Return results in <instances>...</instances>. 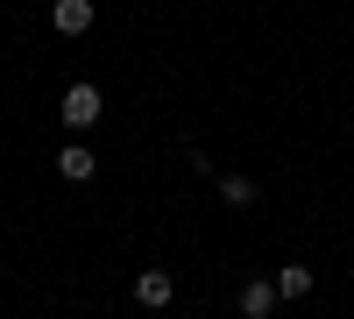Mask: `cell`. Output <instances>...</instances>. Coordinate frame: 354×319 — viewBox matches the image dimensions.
<instances>
[{
	"label": "cell",
	"instance_id": "52a82bcc",
	"mask_svg": "<svg viewBox=\"0 0 354 319\" xmlns=\"http://www.w3.org/2000/svg\"><path fill=\"white\" fill-rule=\"evenodd\" d=\"M220 199H227V206H248V199H255V178H241V170H227V178H220Z\"/></svg>",
	"mask_w": 354,
	"mask_h": 319
},
{
	"label": "cell",
	"instance_id": "8992f818",
	"mask_svg": "<svg viewBox=\"0 0 354 319\" xmlns=\"http://www.w3.org/2000/svg\"><path fill=\"white\" fill-rule=\"evenodd\" d=\"M270 284H277V298H305V291H312V270H305V263H283Z\"/></svg>",
	"mask_w": 354,
	"mask_h": 319
},
{
	"label": "cell",
	"instance_id": "7a4b0ae2",
	"mask_svg": "<svg viewBox=\"0 0 354 319\" xmlns=\"http://www.w3.org/2000/svg\"><path fill=\"white\" fill-rule=\"evenodd\" d=\"M50 21H57V36H85L93 28V0H57Z\"/></svg>",
	"mask_w": 354,
	"mask_h": 319
},
{
	"label": "cell",
	"instance_id": "3957f363",
	"mask_svg": "<svg viewBox=\"0 0 354 319\" xmlns=\"http://www.w3.org/2000/svg\"><path fill=\"white\" fill-rule=\"evenodd\" d=\"M93 170H100V156L85 149V142H71V149H57V178H71V185H85V178H93Z\"/></svg>",
	"mask_w": 354,
	"mask_h": 319
},
{
	"label": "cell",
	"instance_id": "277c9868",
	"mask_svg": "<svg viewBox=\"0 0 354 319\" xmlns=\"http://www.w3.org/2000/svg\"><path fill=\"white\" fill-rule=\"evenodd\" d=\"M270 305H277V284L270 277H248L241 284V319H270Z\"/></svg>",
	"mask_w": 354,
	"mask_h": 319
},
{
	"label": "cell",
	"instance_id": "6da1fadb",
	"mask_svg": "<svg viewBox=\"0 0 354 319\" xmlns=\"http://www.w3.org/2000/svg\"><path fill=\"white\" fill-rule=\"evenodd\" d=\"M100 85H71V93H64V107H57V113H64V128H93L100 121Z\"/></svg>",
	"mask_w": 354,
	"mask_h": 319
},
{
	"label": "cell",
	"instance_id": "5b68a950",
	"mask_svg": "<svg viewBox=\"0 0 354 319\" xmlns=\"http://www.w3.org/2000/svg\"><path fill=\"white\" fill-rule=\"evenodd\" d=\"M135 298L149 305V312H163V305H170V270H142V277H135Z\"/></svg>",
	"mask_w": 354,
	"mask_h": 319
}]
</instances>
